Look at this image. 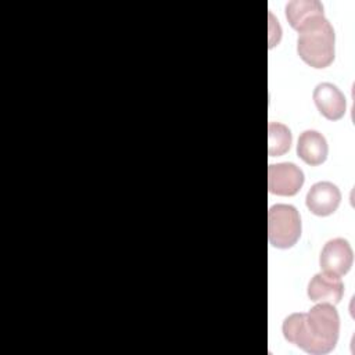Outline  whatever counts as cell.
I'll return each mask as SVG.
<instances>
[{
    "instance_id": "obj_1",
    "label": "cell",
    "mask_w": 355,
    "mask_h": 355,
    "mask_svg": "<svg viewBox=\"0 0 355 355\" xmlns=\"http://www.w3.org/2000/svg\"><path fill=\"white\" fill-rule=\"evenodd\" d=\"M282 331L288 343L308 354H329L338 340L340 316L333 304L318 302L308 312H297L287 316Z\"/></svg>"
},
{
    "instance_id": "obj_2",
    "label": "cell",
    "mask_w": 355,
    "mask_h": 355,
    "mask_svg": "<svg viewBox=\"0 0 355 355\" xmlns=\"http://www.w3.org/2000/svg\"><path fill=\"white\" fill-rule=\"evenodd\" d=\"M334 29L323 15L298 32L297 53L309 67L322 69L334 60Z\"/></svg>"
},
{
    "instance_id": "obj_3",
    "label": "cell",
    "mask_w": 355,
    "mask_h": 355,
    "mask_svg": "<svg viewBox=\"0 0 355 355\" xmlns=\"http://www.w3.org/2000/svg\"><path fill=\"white\" fill-rule=\"evenodd\" d=\"M301 236V218L295 207L276 204L268 211V239L272 247L290 248Z\"/></svg>"
},
{
    "instance_id": "obj_4",
    "label": "cell",
    "mask_w": 355,
    "mask_h": 355,
    "mask_svg": "<svg viewBox=\"0 0 355 355\" xmlns=\"http://www.w3.org/2000/svg\"><path fill=\"white\" fill-rule=\"evenodd\" d=\"M304 184V172L293 162L272 164L268 168V189L272 194L295 196Z\"/></svg>"
},
{
    "instance_id": "obj_5",
    "label": "cell",
    "mask_w": 355,
    "mask_h": 355,
    "mask_svg": "<svg viewBox=\"0 0 355 355\" xmlns=\"http://www.w3.org/2000/svg\"><path fill=\"white\" fill-rule=\"evenodd\" d=\"M352 248L345 239H333L329 240L319 257V263L322 272L334 275V276H344L352 266Z\"/></svg>"
},
{
    "instance_id": "obj_6",
    "label": "cell",
    "mask_w": 355,
    "mask_h": 355,
    "mask_svg": "<svg viewBox=\"0 0 355 355\" xmlns=\"http://www.w3.org/2000/svg\"><path fill=\"white\" fill-rule=\"evenodd\" d=\"M341 193L331 182H318L306 193V207L318 216L331 215L340 205Z\"/></svg>"
},
{
    "instance_id": "obj_7",
    "label": "cell",
    "mask_w": 355,
    "mask_h": 355,
    "mask_svg": "<svg viewBox=\"0 0 355 355\" xmlns=\"http://www.w3.org/2000/svg\"><path fill=\"white\" fill-rule=\"evenodd\" d=\"M313 103L319 112L329 121H337L344 116L347 101L340 89L333 83H319L313 90Z\"/></svg>"
},
{
    "instance_id": "obj_8",
    "label": "cell",
    "mask_w": 355,
    "mask_h": 355,
    "mask_svg": "<svg viewBox=\"0 0 355 355\" xmlns=\"http://www.w3.org/2000/svg\"><path fill=\"white\" fill-rule=\"evenodd\" d=\"M308 297L313 302L338 304L344 295V284L341 277L320 272L316 273L308 284Z\"/></svg>"
},
{
    "instance_id": "obj_9",
    "label": "cell",
    "mask_w": 355,
    "mask_h": 355,
    "mask_svg": "<svg viewBox=\"0 0 355 355\" xmlns=\"http://www.w3.org/2000/svg\"><path fill=\"white\" fill-rule=\"evenodd\" d=\"M327 141L324 136L316 130H305L300 135L297 143V155L308 165L316 166L327 158Z\"/></svg>"
},
{
    "instance_id": "obj_10",
    "label": "cell",
    "mask_w": 355,
    "mask_h": 355,
    "mask_svg": "<svg viewBox=\"0 0 355 355\" xmlns=\"http://www.w3.org/2000/svg\"><path fill=\"white\" fill-rule=\"evenodd\" d=\"M323 15V6L318 0H293L286 4V18L297 32Z\"/></svg>"
},
{
    "instance_id": "obj_11",
    "label": "cell",
    "mask_w": 355,
    "mask_h": 355,
    "mask_svg": "<svg viewBox=\"0 0 355 355\" xmlns=\"http://www.w3.org/2000/svg\"><path fill=\"white\" fill-rule=\"evenodd\" d=\"M293 136L290 129L280 122H269L268 125V153L270 157L286 154L291 147Z\"/></svg>"
}]
</instances>
